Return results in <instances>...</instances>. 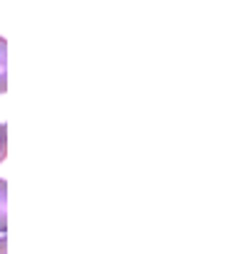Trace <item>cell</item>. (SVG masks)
I'll return each mask as SVG.
<instances>
[{"instance_id": "obj_4", "label": "cell", "mask_w": 247, "mask_h": 254, "mask_svg": "<svg viewBox=\"0 0 247 254\" xmlns=\"http://www.w3.org/2000/svg\"><path fill=\"white\" fill-rule=\"evenodd\" d=\"M0 254H7V240H5V235H0Z\"/></svg>"}, {"instance_id": "obj_2", "label": "cell", "mask_w": 247, "mask_h": 254, "mask_svg": "<svg viewBox=\"0 0 247 254\" xmlns=\"http://www.w3.org/2000/svg\"><path fill=\"white\" fill-rule=\"evenodd\" d=\"M7 230V183L0 178V235Z\"/></svg>"}, {"instance_id": "obj_1", "label": "cell", "mask_w": 247, "mask_h": 254, "mask_svg": "<svg viewBox=\"0 0 247 254\" xmlns=\"http://www.w3.org/2000/svg\"><path fill=\"white\" fill-rule=\"evenodd\" d=\"M7 89V42L5 37H0V94H5Z\"/></svg>"}, {"instance_id": "obj_3", "label": "cell", "mask_w": 247, "mask_h": 254, "mask_svg": "<svg viewBox=\"0 0 247 254\" xmlns=\"http://www.w3.org/2000/svg\"><path fill=\"white\" fill-rule=\"evenodd\" d=\"M5 156H7V126L0 124V163L5 161Z\"/></svg>"}]
</instances>
